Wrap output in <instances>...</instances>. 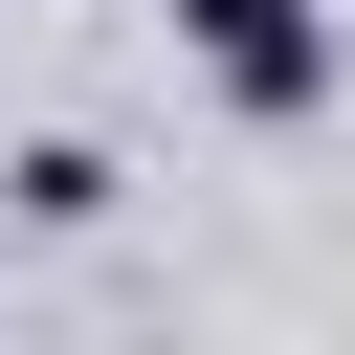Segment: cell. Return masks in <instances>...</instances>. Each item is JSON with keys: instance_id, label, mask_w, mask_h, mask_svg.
I'll return each mask as SVG.
<instances>
[{"instance_id": "1", "label": "cell", "mask_w": 355, "mask_h": 355, "mask_svg": "<svg viewBox=\"0 0 355 355\" xmlns=\"http://www.w3.org/2000/svg\"><path fill=\"white\" fill-rule=\"evenodd\" d=\"M178 44H200L244 111H311V89H333V22H311V0H178Z\"/></svg>"}]
</instances>
